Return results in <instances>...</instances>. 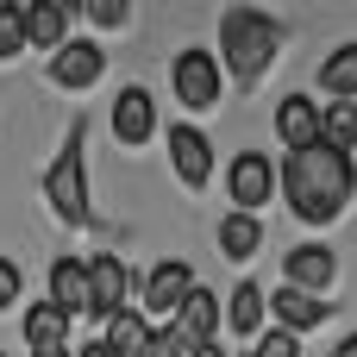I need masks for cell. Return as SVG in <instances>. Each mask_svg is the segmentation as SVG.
<instances>
[{
	"label": "cell",
	"mask_w": 357,
	"mask_h": 357,
	"mask_svg": "<svg viewBox=\"0 0 357 357\" xmlns=\"http://www.w3.org/2000/svg\"><path fill=\"white\" fill-rule=\"evenodd\" d=\"M351 188H357L351 157L333 151V144H314V151L282 157V201H289V213L307 220V226H333V220L351 207Z\"/></svg>",
	"instance_id": "6da1fadb"
},
{
	"label": "cell",
	"mask_w": 357,
	"mask_h": 357,
	"mask_svg": "<svg viewBox=\"0 0 357 357\" xmlns=\"http://www.w3.org/2000/svg\"><path fill=\"white\" fill-rule=\"evenodd\" d=\"M282 19H270V13H257V6H232L226 19H220V69H232V82H257L270 63H276V50H282Z\"/></svg>",
	"instance_id": "7a4b0ae2"
},
{
	"label": "cell",
	"mask_w": 357,
	"mask_h": 357,
	"mask_svg": "<svg viewBox=\"0 0 357 357\" xmlns=\"http://www.w3.org/2000/svg\"><path fill=\"white\" fill-rule=\"evenodd\" d=\"M44 201L56 207V220L88 226V163H82V132H69V144L56 151L50 176H44Z\"/></svg>",
	"instance_id": "3957f363"
},
{
	"label": "cell",
	"mask_w": 357,
	"mask_h": 357,
	"mask_svg": "<svg viewBox=\"0 0 357 357\" xmlns=\"http://www.w3.org/2000/svg\"><path fill=\"white\" fill-rule=\"evenodd\" d=\"M132 295H144V282L126 270V257H113V251H100V257H88V314L94 320H119V314H132Z\"/></svg>",
	"instance_id": "277c9868"
},
{
	"label": "cell",
	"mask_w": 357,
	"mask_h": 357,
	"mask_svg": "<svg viewBox=\"0 0 357 357\" xmlns=\"http://www.w3.org/2000/svg\"><path fill=\"white\" fill-rule=\"evenodd\" d=\"M169 82H176V100H182L188 113H213V107H220L226 69H220L213 50H182V56L169 63Z\"/></svg>",
	"instance_id": "5b68a950"
},
{
	"label": "cell",
	"mask_w": 357,
	"mask_h": 357,
	"mask_svg": "<svg viewBox=\"0 0 357 357\" xmlns=\"http://www.w3.org/2000/svg\"><path fill=\"white\" fill-rule=\"evenodd\" d=\"M188 295H195V270H188L182 257H163V264H157V270L144 276V295H138V314H144V320L157 314V320L169 326V320L182 314V301H188Z\"/></svg>",
	"instance_id": "8992f818"
},
{
	"label": "cell",
	"mask_w": 357,
	"mask_h": 357,
	"mask_svg": "<svg viewBox=\"0 0 357 357\" xmlns=\"http://www.w3.org/2000/svg\"><path fill=\"white\" fill-rule=\"evenodd\" d=\"M226 195H232V213H257L276 195V163L264 151H238L232 169H226Z\"/></svg>",
	"instance_id": "52a82bcc"
},
{
	"label": "cell",
	"mask_w": 357,
	"mask_h": 357,
	"mask_svg": "<svg viewBox=\"0 0 357 357\" xmlns=\"http://www.w3.org/2000/svg\"><path fill=\"white\" fill-rule=\"evenodd\" d=\"M107 75V50L94 44V38H69L56 56H50V82L56 88H94Z\"/></svg>",
	"instance_id": "ba28073f"
},
{
	"label": "cell",
	"mask_w": 357,
	"mask_h": 357,
	"mask_svg": "<svg viewBox=\"0 0 357 357\" xmlns=\"http://www.w3.org/2000/svg\"><path fill=\"white\" fill-rule=\"evenodd\" d=\"M169 169L182 176V188H207L213 176V144L201 126H169Z\"/></svg>",
	"instance_id": "9c48e42d"
},
{
	"label": "cell",
	"mask_w": 357,
	"mask_h": 357,
	"mask_svg": "<svg viewBox=\"0 0 357 357\" xmlns=\"http://www.w3.org/2000/svg\"><path fill=\"white\" fill-rule=\"evenodd\" d=\"M282 270H289V289H301V295H320V289L339 282V257L326 245H295L282 257Z\"/></svg>",
	"instance_id": "30bf717a"
},
{
	"label": "cell",
	"mask_w": 357,
	"mask_h": 357,
	"mask_svg": "<svg viewBox=\"0 0 357 357\" xmlns=\"http://www.w3.org/2000/svg\"><path fill=\"white\" fill-rule=\"evenodd\" d=\"M276 138H282L289 157H295V151H314V144H320V107H314L307 94H289V100L276 107Z\"/></svg>",
	"instance_id": "8fae6325"
},
{
	"label": "cell",
	"mask_w": 357,
	"mask_h": 357,
	"mask_svg": "<svg viewBox=\"0 0 357 357\" xmlns=\"http://www.w3.org/2000/svg\"><path fill=\"white\" fill-rule=\"evenodd\" d=\"M270 314H276V326L282 333H314V326H326L333 320V301H320V295H301V289H276L270 295Z\"/></svg>",
	"instance_id": "7c38bea8"
},
{
	"label": "cell",
	"mask_w": 357,
	"mask_h": 357,
	"mask_svg": "<svg viewBox=\"0 0 357 357\" xmlns=\"http://www.w3.org/2000/svg\"><path fill=\"white\" fill-rule=\"evenodd\" d=\"M157 132V100L144 94V88H126L119 100H113V138L119 144H144Z\"/></svg>",
	"instance_id": "4fadbf2b"
},
{
	"label": "cell",
	"mask_w": 357,
	"mask_h": 357,
	"mask_svg": "<svg viewBox=\"0 0 357 357\" xmlns=\"http://www.w3.org/2000/svg\"><path fill=\"white\" fill-rule=\"evenodd\" d=\"M25 44L63 50V44H69V6H63V0H31V6H25Z\"/></svg>",
	"instance_id": "5bb4252c"
},
{
	"label": "cell",
	"mask_w": 357,
	"mask_h": 357,
	"mask_svg": "<svg viewBox=\"0 0 357 357\" xmlns=\"http://www.w3.org/2000/svg\"><path fill=\"white\" fill-rule=\"evenodd\" d=\"M50 301H56L69 320L88 314V264H82V257H56V264H50Z\"/></svg>",
	"instance_id": "9a60e30c"
},
{
	"label": "cell",
	"mask_w": 357,
	"mask_h": 357,
	"mask_svg": "<svg viewBox=\"0 0 357 357\" xmlns=\"http://www.w3.org/2000/svg\"><path fill=\"white\" fill-rule=\"evenodd\" d=\"M220 320H226V301L213 295V289H201L195 282V295L182 301V314H176V326L195 339V345H213V333H220Z\"/></svg>",
	"instance_id": "2e32d148"
},
{
	"label": "cell",
	"mask_w": 357,
	"mask_h": 357,
	"mask_svg": "<svg viewBox=\"0 0 357 357\" xmlns=\"http://www.w3.org/2000/svg\"><path fill=\"white\" fill-rule=\"evenodd\" d=\"M25 345H31V351L69 345V314H63L56 301H31V314H25Z\"/></svg>",
	"instance_id": "e0dca14e"
},
{
	"label": "cell",
	"mask_w": 357,
	"mask_h": 357,
	"mask_svg": "<svg viewBox=\"0 0 357 357\" xmlns=\"http://www.w3.org/2000/svg\"><path fill=\"white\" fill-rule=\"evenodd\" d=\"M151 339H157V326L132 307V314H119L113 326H107V345H113V357H144L151 351Z\"/></svg>",
	"instance_id": "ac0fdd59"
},
{
	"label": "cell",
	"mask_w": 357,
	"mask_h": 357,
	"mask_svg": "<svg viewBox=\"0 0 357 357\" xmlns=\"http://www.w3.org/2000/svg\"><path fill=\"white\" fill-rule=\"evenodd\" d=\"M320 88H326L333 100H351L357 94V44H339V50L320 63Z\"/></svg>",
	"instance_id": "d6986e66"
},
{
	"label": "cell",
	"mask_w": 357,
	"mask_h": 357,
	"mask_svg": "<svg viewBox=\"0 0 357 357\" xmlns=\"http://www.w3.org/2000/svg\"><path fill=\"white\" fill-rule=\"evenodd\" d=\"M257 245H264L257 213H226V220H220V251H226V257H257Z\"/></svg>",
	"instance_id": "ffe728a7"
},
{
	"label": "cell",
	"mask_w": 357,
	"mask_h": 357,
	"mask_svg": "<svg viewBox=\"0 0 357 357\" xmlns=\"http://www.w3.org/2000/svg\"><path fill=\"white\" fill-rule=\"evenodd\" d=\"M264 314H270V295H264L257 282H238V289H232V301H226L232 333H257V326H264Z\"/></svg>",
	"instance_id": "44dd1931"
},
{
	"label": "cell",
	"mask_w": 357,
	"mask_h": 357,
	"mask_svg": "<svg viewBox=\"0 0 357 357\" xmlns=\"http://www.w3.org/2000/svg\"><path fill=\"white\" fill-rule=\"evenodd\" d=\"M320 144H333V151H357V107L351 100H333L326 113H320Z\"/></svg>",
	"instance_id": "7402d4cb"
},
{
	"label": "cell",
	"mask_w": 357,
	"mask_h": 357,
	"mask_svg": "<svg viewBox=\"0 0 357 357\" xmlns=\"http://www.w3.org/2000/svg\"><path fill=\"white\" fill-rule=\"evenodd\" d=\"M19 50H31L25 44V6L19 0H0V63H13Z\"/></svg>",
	"instance_id": "603a6c76"
},
{
	"label": "cell",
	"mask_w": 357,
	"mask_h": 357,
	"mask_svg": "<svg viewBox=\"0 0 357 357\" xmlns=\"http://www.w3.org/2000/svg\"><path fill=\"white\" fill-rule=\"evenodd\" d=\"M144 357H195V339L169 320V326H157V339H151V351Z\"/></svg>",
	"instance_id": "cb8c5ba5"
},
{
	"label": "cell",
	"mask_w": 357,
	"mask_h": 357,
	"mask_svg": "<svg viewBox=\"0 0 357 357\" xmlns=\"http://www.w3.org/2000/svg\"><path fill=\"white\" fill-rule=\"evenodd\" d=\"M257 357H301V339L276 326V333H264V339H257Z\"/></svg>",
	"instance_id": "d4e9b609"
},
{
	"label": "cell",
	"mask_w": 357,
	"mask_h": 357,
	"mask_svg": "<svg viewBox=\"0 0 357 357\" xmlns=\"http://www.w3.org/2000/svg\"><path fill=\"white\" fill-rule=\"evenodd\" d=\"M88 13H94V25H126V19H132L126 0H88Z\"/></svg>",
	"instance_id": "484cf974"
},
{
	"label": "cell",
	"mask_w": 357,
	"mask_h": 357,
	"mask_svg": "<svg viewBox=\"0 0 357 357\" xmlns=\"http://www.w3.org/2000/svg\"><path fill=\"white\" fill-rule=\"evenodd\" d=\"M13 301H19V264H13V257H0V314H6Z\"/></svg>",
	"instance_id": "4316f807"
},
{
	"label": "cell",
	"mask_w": 357,
	"mask_h": 357,
	"mask_svg": "<svg viewBox=\"0 0 357 357\" xmlns=\"http://www.w3.org/2000/svg\"><path fill=\"white\" fill-rule=\"evenodd\" d=\"M75 357H113V345H107V339H94V345H82Z\"/></svg>",
	"instance_id": "83f0119b"
},
{
	"label": "cell",
	"mask_w": 357,
	"mask_h": 357,
	"mask_svg": "<svg viewBox=\"0 0 357 357\" xmlns=\"http://www.w3.org/2000/svg\"><path fill=\"white\" fill-rule=\"evenodd\" d=\"M333 357H357V333H351V339H339V351H333Z\"/></svg>",
	"instance_id": "f1b7e54d"
},
{
	"label": "cell",
	"mask_w": 357,
	"mask_h": 357,
	"mask_svg": "<svg viewBox=\"0 0 357 357\" xmlns=\"http://www.w3.org/2000/svg\"><path fill=\"white\" fill-rule=\"evenodd\" d=\"M195 357H226V351H220V339H213V345H195Z\"/></svg>",
	"instance_id": "f546056e"
},
{
	"label": "cell",
	"mask_w": 357,
	"mask_h": 357,
	"mask_svg": "<svg viewBox=\"0 0 357 357\" xmlns=\"http://www.w3.org/2000/svg\"><path fill=\"white\" fill-rule=\"evenodd\" d=\"M31 357H75V351H69V345H56V351H31Z\"/></svg>",
	"instance_id": "4dcf8cb0"
},
{
	"label": "cell",
	"mask_w": 357,
	"mask_h": 357,
	"mask_svg": "<svg viewBox=\"0 0 357 357\" xmlns=\"http://www.w3.org/2000/svg\"><path fill=\"white\" fill-rule=\"evenodd\" d=\"M0 357H6V351H0Z\"/></svg>",
	"instance_id": "1f68e13d"
}]
</instances>
